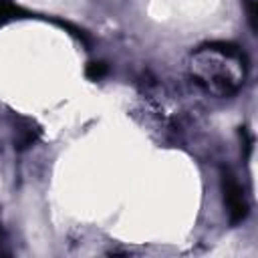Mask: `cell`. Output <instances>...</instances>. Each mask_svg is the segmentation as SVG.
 Here are the masks:
<instances>
[{
  "label": "cell",
  "instance_id": "7a4b0ae2",
  "mask_svg": "<svg viewBox=\"0 0 258 258\" xmlns=\"http://www.w3.org/2000/svg\"><path fill=\"white\" fill-rule=\"evenodd\" d=\"M222 194L232 224H240L248 214V202L236 175L230 169H222Z\"/></svg>",
  "mask_w": 258,
  "mask_h": 258
},
{
  "label": "cell",
  "instance_id": "6da1fadb",
  "mask_svg": "<svg viewBox=\"0 0 258 258\" xmlns=\"http://www.w3.org/2000/svg\"><path fill=\"white\" fill-rule=\"evenodd\" d=\"M191 77L208 93L234 95L246 79V58L232 42H206L191 54Z\"/></svg>",
  "mask_w": 258,
  "mask_h": 258
},
{
  "label": "cell",
  "instance_id": "5b68a950",
  "mask_svg": "<svg viewBox=\"0 0 258 258\" xmlns=\"http://www.w3.org/2000/svg\"><path fill=\"white\" fill-rule=\"evenodd\" d=\"M85 75H87L91 81H99V79H103V77L107 75V64H105V62H89Z\"/></svg>",
  "mask_w": 258,
  "mask_h": 258
},
{
  "label": "cell",
  "instance_id": "3957f363",
  "mask_svg": "<svg viewBox=\"0 0 258 258\" xmlns=\"http://www.w3.org/2000/svg\"><path fill=\"white\" fill-rule=\"evenodd\" d=\"M24 123H26L24 127H18V131H16V139H14L18 151H22V149L34 145V141L38 139V133H40V129H36L34 123H32L30 119H26Z\"/></svg>",
  "mask_w": 258,
  "mask_h": 258
},
{
  "label": "cell",
  "instance_id": "277c9868",
  "mask_svg": "<svg viewBox=\"0 0 258 258\" xmlns=\"http://www.w3.org/2000/svg\"><path fill=\"white\" fill-rule=\"evenodd\" d=\"M20 14H24L16 4H12L10 0H0V24H6L14 18H20Z\"/></svg>",
  "mask_w": 258,
  "mask_h": 258
},
{
  "label": "cell",
  "instance_id": "8992f818",
  "mask_svg": "<svg viewBox=\"0 0 258 258\" xmlns=\"http://www.w3.org/2000/svg\"><path fill=\"white\" fill-rule=\"evenodd\" d=\"M2 246H4V232H2V224H0V256L8 254V252H6V250H4Z\"/></svg>",
  "mask_w": 258,
  "mask_h": 258
}]
</instances>
